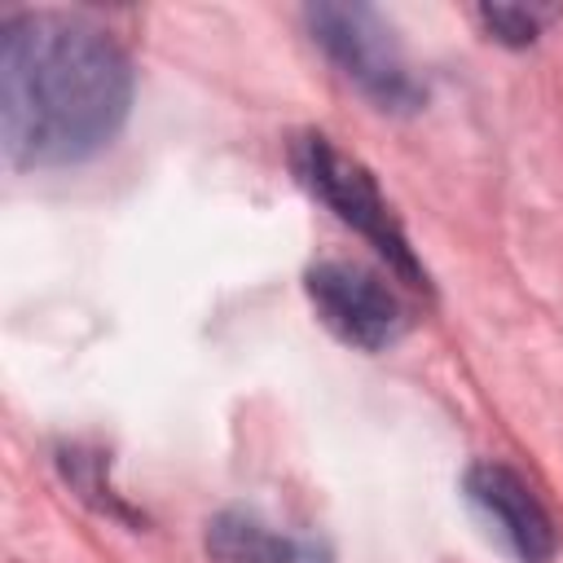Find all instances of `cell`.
<instances>
[{"mask_svg":"<svg viewBox=\"0 0 563 563\" xmlns=\"http://www.w3.org/2000/svg\"><path fill=\"white\" fill-rule=\"evenodd\" d=\"M132 110V62L92 22L18 13L0 35V141L9 167H70L101 154Z\"/></svg>","mask_w":563,"mask_h":563,"instance_id":"1","label":"cell"},{"mask_svg":"<svg viewBox=\"0 0 563 563\" xmlns=\"http://www.w3.org/2000/svg\"><path fill=\"white\" fill-rule=\"evenodd\" d=\"M312 44L339 66L347 84H356L374 106L409 114L427 101V88L413 79L396 31L374 4H347V0H321L303 9Z\"/></svg>","mask_w":563,"mask_h":563,"instance_id":"2","label":"cell"},{"mask_svg":"<svg viewBox=\"0 0 563 563\" xmlns=\"http://www.w3.org/2000/svg\"><path fill=\"white\" fill-rule=\"evenodd\" d=\"M290 167H295V180L321 207H330L347 229H356L387 260V268H396L409 286H422L427 290V268L418 264L409 238L400 233V224H396V216H391L378 180L356 158H347L330 136L303 132L290 145Z\"/></svg>","mask_w":563,"mask_h":563,"instance_id":"3","label":"cell"},{"mask_svg":"<svg viewBox=\"0 0 563 563\" xmlns=\"http://www.w3.org/2000/svg\"><path fill=\"white\" fill-rule=\"evenodd\" d=\"M303 290L321 325L361 352H383L405 334V308L391 286L347 260H321L303 273Z\"/></svg>","mask_w":563,"mask_h":563,"instance_id":"4","label":"cell"},{"mask_svg":"<svg viewBox=\"0 0 563 563\" xmlns=\"http://www.w3.org/2000/svg\"><path fill=\"white\" fill-rule=\"evenodd\" d=\"M466 497L493 523V532L506 541V550L519 563L554 559V550H559L554 519L519 471H510L506 462H475L466 471Z\"/></svg>","mask_w":563,"mask_h":563,"instance_id":"5","label":"cell"},{"mask_svg":"<svg viewBox=\"0 0 563 563\" xmlns=\"http://www.w3.org/2000/svg\"><path fill=\"white\" fill-rule=\"evenodd\" d=\"M207 559L211 563H334V554L312 537L277 532L273 523L224 510L207 523Z\"/></svg>","mask_w":563,"mask_h":563,"instance_id":"6","label":"cell"},{"mask_svg":"<svg viewBox=\"0 0 563 563\" xmlns=\"http://www.w3.org/2000/svg\"><path fill=\"white\" fill-rule=\"evenodd\" d=\"M554 13L559 9H541V4H479L475 9L479 26L506 48H528L545 31V22H554Z\"/></svg>","mask_w":563,"mask_h":563,"instance_id":"7","label":"cell"},{"mask_svg":"<svg viewBox=\"0 0 563 563\" xmlns=\"http://www.w3.org/2000/svg\"><path fill=\"white\" fill-rule=\"evenodd\" d=\"M62 471H66V479L75 484V493H79V497H88L97 510H106V515H114V519L136 523V515H132V510L110 493V484H101V453L70 449V453H62Z\"/></svg>","mask_w":563,"mask_h":563,"instance_id":"8","label":"cell"}]
</instances>
